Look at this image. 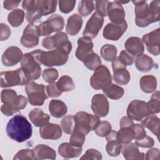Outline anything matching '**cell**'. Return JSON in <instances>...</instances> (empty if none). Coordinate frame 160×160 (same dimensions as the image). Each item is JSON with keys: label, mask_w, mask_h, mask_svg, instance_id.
<instances>
[{"label": "cell", "mask_w": 160, "mask_h": 160, "mask_svg": "<svg viewBox=\"0 0 160 160\" xmlns=\"http://www.w3.org/2000/svg\"><path fill=\"white\" fill-rule=\"evenodd\" d=\"M113 80L119 85L127 84L131 79L130 74L125 67H117L112 69Z\"/></svg>", "instance_id": "obj_31"}, {"label": "cell", "mask_w": 160, "mask_h": 160, "mask_svg": "<svg viewBox=\"0 0 160 160\" xmlns=\"http://www.w3.org/2000/svg\"><path fill=\"white\" fill-rule=\"evenodd\" d=\"M160 158V151L158 148H151L149 149L146 154L144 159L146 160H159Z\"/></svg>", "instance_id": "obj_55"}, {"label": "cell", "mask_w": 160, "mask_h": 160, "mask_svg": "<svg viewBox=\"0 0 160 160\" xmlns=\"http://www.w3.org/2000/svg\"><path fill=\"white\" fill-rule=\"evenodd\" d=\"M21 1H4L3 6L7 10H11L17 8L20 4Z\"/></svg>", "instance_id": "obj_56"}, {"label": "cell", "mask_w": 160, "mask_h": 160, "mask_svg": "<svg viewBox=\"0 0 160 160\" xmlns=\"http://www.w3.org/2000/svg\"><path fill=\"white\" fill-rule=\"evenodd\" d=\"M29 82L21 68L1 72V87L2 88L26 85Z\"/></svg>", "instance_id": "obj_8"}, {"label": "cell", "mask_w": 160, "mask_h": 160, "mask_svg": "<svg viewBox=\"0 0 160 160\" xmlns=\"http://www.w3.org/2000/svg\"><path fill=\"white\" fill-rule=\"evenodd\" d=\"M135 5V22L140 28L146 27L151 23L158 22L160 16V1L154 0L150 4L146 1H132Z\"/></svg>", "instance_id": "obj_1"}, {"label": "cell", "mask_w": 160, "mask_h": 160, "mask_svg": "<svg viewBox=\"0 0 160 160\" xmlns=\"http://www.w3.org/2000/svg\"><path fill=\"white\" fill-rule=\"evenodd\" d=\"M75 4L74 0H61L59 1V10L63 13H69L73 10Z\"/></svg>", "instance_id": "obj_47"}, {"label": "cell", "mask_w": 160, "mask_h": 160, "mask_svg": "<svg viewBox=\"0 0 160 160\" xmlns=\"http://www.w3.org/2000/svg\"><path fill=\"white\" fill-rule=\"evenodd\" d=\"M0 40L4 41L7 40L11 35V29L9 27L4 23L0 24Z\"/></svg>", "instance_id": "obj_54"}, {"label": "cell", "mask_w": 160, "mask_h": 160, "mask_svg": "<svg viewBox=\"0 0 160 160\" xmlns=\"http://www.w3.org/2000/svg\"><path fill=\"white\" fill-rule=\"evenodd\" d=\"M102 91L107 97L115 100L121 98L124 93V91L122 88L112 83L103 89Z\"/></svg>", "instance_id": "obj_34"}, {"label": "cell", "mask_w": 160, "mask_h": 160, "mask_svg": "<svg viewBox=\"0 0 160 160\" xmlns=\"http://www.w3.org/2000/svg\"><path fill=\"white\" fill-rule=\"evenodd\" d=\"M141 125L144 128L149 129L154 135L157 136L158 139H159V129L160 120L159 118L154 114L145 117L141 121Z\"/></svg>", "instance_id": "obj_27"}, {"label": "cell", "mask_w": 160, "mask_h": 160, "mask_svg": "<svg viewBox=\"0 0 160 160\" xmlns=\"http://www.w3.org/2000/svg\"><path fill=\"white\" fill-rule=\"evenodd\" d=\"M85 141V135L81 132L74 129L69 138V143L75 146H82Z\"/></svg>", "instance_id": "obj_44"}, {"label": "cell", "mask_w": 160, "mask_h": 160, "mask_svg": "<svg viewBox=\"0 0 160 160\" xmlns=\"http://www.w3.org/2000/svg\"><path fill=\"white\" fill-rule=\"evenodd\" d=\"M42 46L47 49H62L69 54L72 50L71 42L69 41L67 34L64 32H58L52 36L44 38Z\"/></svg>", "instance_id": "obj_6"}, {"label": "cell", "mask_w": 160, "mask_h": 160, "mask_svg": "<svg viewBox=\"0 0 160 160\" xmlns=\"http://www.w3.org/2000/svg\"><path fill=\"white\" fill-rule=\"evenodd\" d=\"M111 124L106 121H100L95 129L96 134L99 137H105L111 131Z\"/></svg>", "instance_id": "obj_43"}, {"label": "cell", "mask_w": 160, "mask_h": 160, "mask_svg": "<svg viewBox=\"0 0 160 160\" xmlns=\"http://www.w3.org/2000/svg\"><path fill=\"white\" fill-rule=\"evenodd\" d=\"M142 40L146 46L148 51L154 55L158 56L160 52V29L157 28L144 34Z\"/></svg>", "instance_id": "obj_15"}, {"label": "cell", "mask_w": 160, "mask_h": 160, "mask_svg": "<svg viewBox=\"0 0 160 160\" xmlns=\"http://www.w3.org/2000/svg\"><path fill=\"white\" fill-rule=\"evenodd\" d=\"M62 130L66 134H71L74 129L75 121L72 115H67L62 118L61 121Z\"/></svg>", "instance_id": "obj_39"}, {"label": "cell", "mask_w": 160, "mask_h": 160, "mask_svg": "<svg viewBox=\"0 0 160 160\" xmlns=\"http://www.w3.org/2000/svg\"><path fill=\"white\" fill-rule=\"evenodd\" d=\"M117 138L118 141L122 144L130 142L134 139V132L132 125L128 127L121 128L119 131H117Z\"/></svg>", "instance_id": "obj_33"}, {"label": "cell", "mask_w": 160, "mask_h": 160, "mask_svg": "<svg viewBox=\"0 0 160 160\" xmlns=\"http://www.w3.org/2000/svg\"><path fill=\"white\" fill-rule=\"evenodd\" d=\"M45 86L39 84L34 81L29 82L25 86V91L28 95L29 102L32 106H42L48 98L45 92Z\"/></svg>", "instance_id": "obj_7"}, {"label": "cell", "mask_w": 160, "mask_h": 160, "mask_svg": "<svg viewBox=\"0 0 160 160\" xmlns=\"http://www.w3.org/2000/svg\"><path fill=\"white\" fill-rule=\"evenodd\" d=\"M64 26V19L59 14H53L38 25L40 36H47L54 32H61Z\"/></svg>", "instance_id": "obj_9"}, {"label": "cell", "mask_w": 160, "mask_h": 160, "mask_svg": "<svg viewBox=\"0 0 160 160\" xmlns=\"http://www.w3.org/2000/svg\"><path fill=\"white\" fill-rule=\"evenodd\" d=\"M29 118L36 127H41L49 122L50 116L39 108H34L29 112Z\"/></svg>", "instance_id": "obj_25"}, {"label": "cell", "mask_w": 160, "mask_h": 160, "mask_svg": "<svg viewBox=\"0 0 160 160\" xmlns=\"http://www.w3.org/2000/svg\"><path fill=\"white\" fill-rule=\"evenodd\" d=\"M23 56L22 51L18 47L10 46L3 52L2 62L5 66H13L21 61Z\"/></svg>", "instance_id": "obj_17"}, {"label": "cell", "mask_w": 160, "mask_h": 160, "mask_svg": "<svg viewBox=\"0 0 160 160\" xmlns=\"http://www.w3.org/2000/svg\"><path fill=\"white\" fill-rule=\"evenodd\" d=\"M101 153L96 149H89L86 151L85 154L80 158L81 159H95L99 160L102 159Z\"/></svg>", "instance_id": "obj_51"}, {"label": "cell", "mask_w": 160, "mask_h": 160, "mask_svg": "<svg viewBox=\"0 0 160 160\" xmlns=\"http://www.w3.org/2000/svg\"><path fill=\"white\" fill-rule=\"evenodd\" d=\"M122 144L118 140H113L108 141L106 146V150L107 153L110 156L115 157L119 155L121 151Z\"/></svg>", "instance_id": "obj_41"}, {"label": "cell", "mask_w": 160, "mask_h": 160, "mask_svg": "<svg viewBox=\"0 0 160 160\" xmlns=\"http://www.w3.org/2000/svg\"><path fill=\"white\" fill-rule=\"evenodd\" d=\"M49 111L51 115L56 118H60L68 112L66 104L59 99H52L49 104Z\"/></svg>", "instance_id": "obj_28"}, {"label": "cell", "mask_w": 160, "mask_h": 160, "mask_svg": "<svg viewBox=\"0 0 160 160\" xmlns=\"http://www.w3.org/2000/svg\"><path fill=\"white\" fill-rule=\"evenodd\" d=\"M42 50L37 49L24 54L21 61V69L30 82L39 79L41 74L40 56Z\"/></svg>", "instance_id": "obj_3"}, {"label": "cell", "mask_w": 160, "mask_h": 160, "mask_svg": "<svg viewBox=\"0 0 160 160\" xmlns=\"http://www.w3.org/2000/svg\"><path fill=\"white\" fill-rule=\"evenodd\" d=\"M39 36L40 34L38 26L29 23L24 28L20 39V42L24 47L32 48L38 45Z\"/></svg>", "instance_id": "obj_12"}, {"label": "cell", "mask_w": 160, "mask_h": 160, "mask_svg": "<svg viewBox=\"0 0 160 160\" xmlns=\"http://www.w3.org/2000/svg\"><path fill=\"white\" fill-rule=\"evenodd\" d=\"M154 114L149 109L146 102L141 100H132L127 108V115L132 120L141 121L143 118L149 115Z\"/></svg>", "instance_id": "obj_11"}, {"label": "cell", "mask_w": 160, "mask_h": 160, "mask_svg": "<svg viewBox=\"0 0 160 160\" xmlns=\"http://www.w3.org/2000/svg\"><path fill=\"white\" fill-rule=\"evenodd\" d=\"M111 72L104 65L96 69L90 78V84L94 89H103L111 84Z\"/></svg>", "instance_id": "obj_10"}, {"label": "cell", "mask_w": 160, "mask_h": 160, "mask_svg": "<svg viewBox=\"0 0 160 160\" xmlns=\"http://www.w3.org/2000/svg\"><path fill=\"white\" fill-rule=\"evenodd\" d=\"M118 58L120 60V61L126 66L132 65L136 59V58L134 56L130 54L126 50H122L121 51L119 56H118Z\"/></svg>", "instance_id": "obj_49"}, {"label": "cell", "mask_w": 160, "mask_h": 160, "mask_svg": "<svg viewBox=\"0 0 160 160\" xmlns=\"http://www.w3.org/2000/svg\"><path fill=\"white\" fill-rule=\"evenodd\" d=\"M104 18L98 12H94L86 24L82 32L83 36L91 39L94 38L102 28Z\"/></svg>", "instance_id": "obj_14"}, {"label": "cell", "mask_w": 160, "mask_h": 160, "mask_svg": "<svg viewBox=\"0 0 160 160\" xmlns=\"http://www.w3.org/2000/svg\"><path fill=\"white\" fill-rule=\"evenodd\" d=\"M84 66L91 71H95L101 66V59L99 55L92 52L87 56L82 61Z\"/></svg>", "instance_id": "obj_38"}, {"label": "cell", "mask_w": 160, "mask_h": 160, "mask_svg": "<svg viewBox=\"0 0 160 160\" xmlns=\"http://www.w3.org/2000/svg\"><path fill=\"white\" fill-rule=\"evenodd\" d=\"M75 121L74 129L85 136L91 131L94 130L100 122L99 118L84 111L78 112L74 116Z\"/></svg>", "instance_id": "obj_4"}, {"label": "cell", "mask_w": 160, "mask_h": 160, "mask_svg": "<svg viewBox=\"0 0 160 160\" xmlns=\"http://www.w3.org/2000/svg\"><path fill=\"white\" fill-rule=\"evenodd\" d=\"M160 92L159 91H155L151 96L150 100L147 102L152 114L159 113L160 111Z\"/></svg>", "instance_id": "obj_42"}, {"label": "cell", "mask_w": 160, "mask_h": 160, "mask_svg": "<svg viewBox=\"0 0 160 160\" xmlns=\"http://www.w3.org/2000/svg\"><path fill=\"white\" fill-rule=\"evenodd\" d=\"M57 85L62 92L71 91L75 88V84L72 79L67 75L62 76L57 82Z\"/></svg>", "instance_id": "obj_37"}, {"label": "cell", "mask_w": 160, "mask_h": 160, "mask_svg": "<svg viewBox=\"0 0 160 160\" xmlns=\"http://www.w3.org/2000/svg\"><path fill=\"white\" fill-rule=\"evenodd\" d=\"M91 109L94 115L99 118L105 117L109 110V103L106 96L102 94H96L91 99Z\"/></svg>", "instance_id": "obj_16"}, {"label": "cell", "mask_w": 160, "mask_h": 160, "mask_svg": "<svg viewBox=\"0 0 160 160\" xmlns=\"http://www.w3.org/2000/svg\"><path fill=\"white\" fill-rule=\"evenodd\" d=\"M58 71L55 68H47L42 72V77L46 82L52 83L58 78Z\"/></svg>", "instance_id": "obj_45"}, {"label": "cell", "mask_w": 160, "mask_h": 160, "mask_svg": "<svg viewBox=\"0 0 160 160\" xmlns=\"http://www.w3.org/2000/svg\"><path fill=\"white\" fill-rule=\"evenodd\" d=\"M69 58V53L62 49H55L49 51H42L40 61L45 66H59L66 64Z\"/></svg>", "instance_id": "obj_5"}, {"label": "cell", "mask_w": 160, "mask_h": 160, "mask_svg": "<svg viewBox=\"0 0 160 160\" xmlns=\"http://www.w3.org/2000/svg\"><path fill=\"white\" fill-rule=\"evenodd\" d=\"M34 159H55L56 152L52 148L46 144H38L33 149Z\"/></svg>", "instance_id": "obj_24"}, {"label": "cell", "mask_w": 160, "mask_h": 160, "mask_svg": "<svg viewBox=\"0 0 160 160\" xmlns=\"http://www.w3.org/2000/svg\"><path fill=\"white\" fill-rule=\"evenodd\" d=\"M93 42L91 38L86 36L79 38L78 40V48L76 51V57L81 61L88 56L93 51Z\"/></svg>", "instance_id": "obj_18"}, {"label": "cell", "mask_w": 160, "mask_h": 160, "mask_svg": "<svg viewBox=\"0 0 160 160\" xmlns=\"http://www.w3.org/2000/svg\"><path fill=\"white\" fill-rule=\"evenodd\" d=\"M135 144L138 147L149 148H151L154 146V141L151 137L146 135L142 138H141L139 139H136Z\"/></svg>", "instance_id": "obj_50"}, {"label": "cell", "mask_w": 160, "mask_h": 160, "mask_svg": "<svg viewBox=\"0 0 160 160\" xmlns=\"http://www.w3.org/2000/svg\"><path fill=\"white\" fill-rule=\"evenodd\" d=\"M25 14L23 10L16 9L11 11L8 16V21L12 27L19 26L24 21Z\"/></svg>", "instance_id": "obj_35"}, {"label": "cell", "mask_w": 160, "mask_h": 160, "mask_svg": "<svg viewBox=\"0 0 160 160\" xmlns=\"http://www.w3.org/2000/svg\"><path fill=\"white\" fill-rule=\"evenodd\" d=\"M82 26V19L78 14H73L70 16L66 26V32L71 36L76 35L81 30Z\"/></svg>", "instance_id": "obj_26"}, {"label": "cell", "mask_w": 160, "mask_h": 160, "mask_svg": "<svg viewBox=\"0 0 160 160\" xmlns=\"http://www.w3.org/2000/svg\"><path fill=\"white\" fill-rule=\"evenodd\" d=\"M117 48L115 46L110 44H104L102 46L100 53L101 57L106 61H112L117 54Z\"/></svg>", "instance_id": "obj_36"}, {"label": "cell", "mask_w": 160, "mask_h": 160, "mask_svg": "<svg viewBox=\"0 0 160 160\" xmlns=\"http://www.w3.org/2000/svg\"><path fill=\"white\" fill-rule=\"evenodd\" d=\"M121 152L127 160H142L145 158V154L141 152L138 146L133 142L124 144L121 147Z\"/></svg>", "instance_id": "obj_22"}, {"label": "cell", "mask_w": 160, "mask_h": 160, "mask_svg": "<svg viewBox=\"0 0 160 160\" xmlns=\"http://www.w3.org/2000/svg\"><path fill=\"white\" fill-rule=\"evenodd\" d=\"M17 93L16 92L11 89H3L1 93V102L3 104H9L13 106L16 110L19 112V109L17 104Z\"/></svg>", "instance_id": "obj_32"}, {"label": "cell", "mask_w": 160, "mask_h": 160, "mask_svg": "<svg viewBox=\"0 0 160 160\" xmlns=\"http://www.w3.org/2000/svg\"><path fill=\"white\" fill-rule=\"evenodd\" d=\"M109 1H96V12L99 14L103 18L107 16V9Z\"/></svg>", "instance_id": "obj_52"}, {"label": "cell", "mask_w": 160, "mask_h": 160, "mask_svg": "<svg viewBox=\"0 0 160 160\" xmlns=\"http://www.w3.org/2000/svg\"><path fill=\"white\" fill-rule=\"evenodd\" d=\"M124 48L126 51L136 58L141 55L144 51L142 40L138 37H130L124 42Z\"/></svg>", "instance_id": "obj_20"}, {"label": "cell", "mask_w": 160, "mask_h": 160, "mask_svg": "<svg viewBox=\"0 0 160 160\" xmlns=\"http://www.w3.org/2000/svg\"><path fill=\"white\" fill-rule=\"evenodd\" d=\"M6 133L11 139L22 142L31 137L32 126L22 115H15L7 123Z\"/></svg>", "instance_id": "obj_2"}, {"label": "cell", "mask_w": 160, "mask_h": 160, "mask_svg": "<svg viewBox=\"0 0 160 160\" xmlns=\"http://www.w3.org/2000/svg\"><path fill=\"white\" fill-rule=\"evenodd\" d=\"M14 160H31L34 159V152L33 149H23L18 151L13 158Z\"/></svg>", "instance_id": "obj_46"}, {"label": "cell", "mask_w": 160, "mask_h": 160, "mask_svg": "<svg viewBox=\"0 0 160 160\" xmlns=\"http://www.w3.org/2000/svg\"><path fill=\"white\" fill-rule=\"evenodd\" d=\"M135 65L139 71L147 72L151 71L153 68H154L156 64L152 58L147 54H142L136 58Z\"/></svg>", "instance_id": "obj_29"}, {"label": "cell", "mask_w": 160, "mask_h": 160, "mask_svg": "<svg viewBox=\"0 0 160 160\" xmlns=\"http://www.w3.org/2000/svg\"><path fill=\"white\" fill-rule=\"evenodd\" d=\"M82 146H75L69 142L61 143L58 147V153L64 158L78 157L82 152Z\"/></svg>", "instance_id": "obj_23"}, {"label": "cell", "mask_w": 160, "mask_h": 160, "mask_svg": "<svg viewBox=\"0 0 160 160\" xmlns=\"http://www.w3.org/2000/svg\"><path fill=\"white\" fill-rule=\"evenodd\" d=\"M128 29L127 22L124 20L121 23H108L104 28L102 36L104 38L111 40H118Z\"/></svg>", "instance_id": "obj_13"}, {"label": "cell", "mask_w": 160, "mask_h": 160, "mask_svg": "<svg viewBox=\"0 0 160 160\" xmlns=\"http://www.w3.org/2000/svg\"><path fill=\"white\" fill-rule=\"evenodd\" d=\"M139 86L143 92L151 93L156 89L157 79L152 75L144 76L140 79Z\"/></svg>", "instance_id": "obj_30"}, {"label": "cell", "mask_w": 160, "mask_h": 160, "mask_svg": "<svg viewBox=\"0 0 160 160\" xmlns=\"http://www.w3.org/2000/svg\"><path fill=\"white\" fill-rule=\"evenodd\" d=\"M132 128L134 132V139H139L142 138L146 135V132L144 127L139 124H133Z\"/></svg>", "instance_id": "obj_53"}, {"label": "cell", "mask_w": 160, "mask_h": 160, "mask_svg": "<svg viewBox=\"0 0 160 160\" xmlns=\"http://www.w3.org/2000/svg\"><path fill=\"white\" fill-rule=\"evenodd\" d=\"M94 9V4L92 1L82 0L79 2L78 12L80 15L86 17L89 15Z\"/></svg>", "instance_id": "obj_40"}, {"label": "cell", "mask_w": 160, "mask_h": 160, "mask_svg": "<svg viewBox=\"0 0 160 160\" xmlns=\"http://www.w3.org/2000/svg\"><path fill=\"white\" fill-rule=\"evenodd\" d=\"M46 90L48 97L57 98L62 94V92L58 88L57 82L49 83L46 87Z\"/></svg>", "instance_id": "obj_48"}, {"label": "cell", "mask_w": 160, "mask_h": 160, "mask_svg": "<svg viewBox=\"0 0 160 160\" xmlns=\"http://www.w3.org/2000/svg\"><path fill=\"white\" fill-rule=\"evenodd\" d=\"M39 134L42 139L56 140L61 137L62 129L57 124L48 122L40 128Z\"/></svg>", "instance_id": "obj_21"}, {"label": "cell", "mask_w": 160, "mask_h": 160, "mask_svg": "<svg viewBox=\"0 0 160 160\" xmlns=\"http://www.w3.org/2000/svg\"><path fill=\"white\" fill-rule=\"evenodd\" d=\"M134 124L132 119L128 116H123L120 121V128L131 126Z\"/></svg>", "instance_id": "obj_57"}, {"label": "cell", "mask_w": 160, "mask_h": 160, "mask_svg": "<svg viewBox=\"0 0 160 160\" xmlns=\"http://www.w3.org/2000/svg\"><path fill=\"white\" fill-rule=\"evenodd\" d=\"M107 16L113 23H121L124 21L125 11L118 1L109 2L107 9Z\"/></svg>", "instance_id": "obj_19"}]
</instances>
